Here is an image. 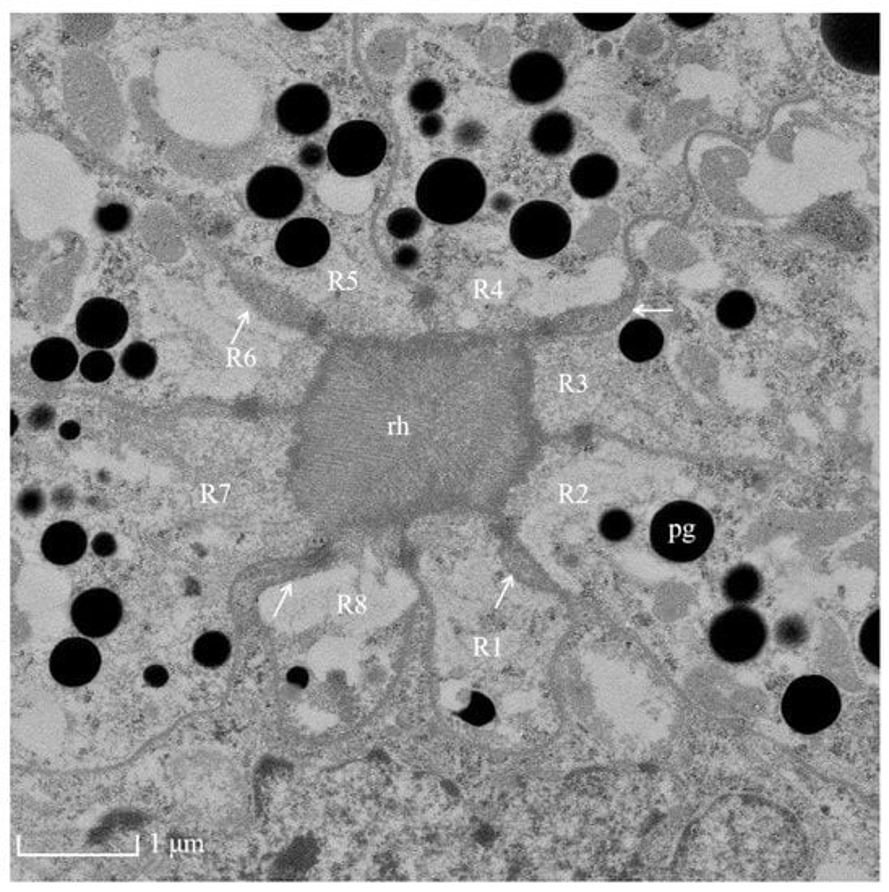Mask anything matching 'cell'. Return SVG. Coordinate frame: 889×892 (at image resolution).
<instances>
[{
	"label": "cell",
	"mask_w": 889,
	"mask_h": 892,
	"mask_svg": "<svg viewBox=\"0 0 889 892\" xmlns=\"http://www.w3.org/2000/svg\"><path fill=\"white\" fill-rule=\"evenodd\" d=\"M859 646L865 659L875 667H880V610H875L862 625Z\"/></svg>",
	"instance_id": "cell-26"
},
{
	"label": "cell",
	"mask_w": 889,
	"mask_h": 892,
	"mask_svg": "<svg viewBox=\"0 0 889 892\" xmlns=\"http://www.w3.org/2000/svg\"><path fill=\"white\" fill-rule=\"evenodd\" d=\"M761 586L763 583L758 570L752 565L742 563L727 573L722 591L727 601L742 605L755 601L756 597L760 596Z\"/></svg>",
	"instance_id": "cell-21"
},
{
	"label": "cell",
	"mask_w": 889,
	"mask_h": 892,
	"mask_svg": "<svg viewBox=\"0 0 889 892\" xmlns=\"http://www.w3.org/2000/svg\"><path fill=\"white\" fill-rule=\"evenodd\" d=\"M245 197L260 218H288L301 205L304 185L293 169L268 166L250 179Z\"/></svg>",
	"instance_id": "cell-9"
},
{
	"label": "cell",
	"mask_w": 889,
	"mask_h": 892,
	"mask_svg": "<svg viewBox=\"0 0 889 892\" xmlns=\"http://www.w3.org/2000/svg\"><path fill=\"white\" fill-rule=\"evenodd\" d=\"M143 677H145V682H147L148 685L155 688L166 685L169 678L168 672H166V669L161 667V665H151V667H148V669L145 670V675H143Z\"/></svg>",
	"instance_id": "cell-38"
},
{
	"label": "cell",
	"mask_w": 889,
	"mask_h": 892,
	"mask_svg": "<svg viewBox=\"0 0 889 892\" xmlns=\"http://www.w3.org/2000/svg\"><path fill=\"white\" fill-rule=\"evenodd\" d=\"M417 258H419V254H417V250L414 249V247H411V245L401 247L395 255L396 263L400 266H413L414 263L417 262Z\"/></svg>",
	"instance_id": "cell-39"
},
{
	"label": "cell",
	"mask_w": 889,
	"mask_h": 892,
	"mask_svg": "<svg viewBox=\"0 0 889 892\" xmlns=\"http://www.w3.org/2000/svg\"><path fill=\"white\" fill-rule=\"evenodd\" d=\"M96 223L99 228L106 232H119L127 228L130 223V210L121 203H111V205L99 208L96 213Z\"/></svg>",
	"instance_id": "cell-30"
},
{
	"label": "cell",
	"mask_w": 889,
	"mask_h": 892,
	"mask_svg": "<svg viewBox=\"0 0 889 892\" xmlns=\"http://www.w3.org/2000/svg\"><path fill=\"white\" fill-rule=\"evenodd\" d=\"M122 618L121 599L109 589H90L75 599L72 620L82 635L103 638L116 630Z\"/></svg>",
	"instance_id": "cell-14"
},
{
	"label": "cell",
	"mask_w": 889,
	"mask_h": 892,
	"mask_svg": "<svg viewBox=\"0 0 889 892\" xmlns=\"http://www.w3.org/2000/svg\"><path fill=\"white\" fill-rule=\"evenodd\" d=\"M456 142H460L464 146H474L481 142L484 130L481 125L471 122V130H468V124L461 125L460 129H456Z\"/></svg>",
	"instance_id": "cell-34"
},
{
	"label": "cell",
	"mask_w": 889,
	"mask_h": 892,
	"mask_svg": "<svg viewBox=\"0 0 889 892\" xmlns=\"http://www.w3.org/2000/svg\"><path fill=\"white\" fill-rule=\"evenodd\" d=\"M576 22L596 31V33H610L620 30L633 18V13H576Z\"/></svg>",
	"instance_id": "cell-27"
},
{
	"label": "cell",
	"mask_w": 889,
	"mask_h": 892,
	"mask_svg": "<svg viewBox=\"0 0 889 892\" xmlns=\"http://www.w3.org/2000/svg\"><path fill=\"white\" fill-rule=\"evenodd\" d=\"M575 137L572 119L565 112L557 111L539 117L529 135L534 150L549 158H557L572 150Z\"/></svg>",
	"instance_id": "cell-17"
},
{
	"label": "cell",
	"mask_w": 889,
	"mask_h": 892,
	"mask_svg": "<svg viewBox=\"0 0 889 892\" xmlns=\"http://www.w3.org/2000/svg\"><path fill=\"white\" fill-rule=\"evenodd\" d=\"M572 237V219L557 203L547 200L526 203L513 215L510 239L523 257L544 260L567 247Z\"/></svg>",
	"instance_id": "cell-4"
},
{
	"label": "cell",
	"mask_w": 889,
	"mask_h": 892,
	"mask_svg": "<svg viewBox=\"0 0 889 892\" xmlns=\"http://www.w3.org/2000/svg\"><path fill=\"white\" fill-rule=\"evenodd\" d=\"M713 539V516L692 502H672L662 507L649 528L654 552L674 563L695 562L708 552Z\"/></svg>",
	"instance_id": "cell-2"
},
{
	"label": "cell",
	"mask_w": 889,
	"mask_h": 892,
	"mask_svg": "<svg viewBox=\"0 0 889 892\" xmlns=\"http://www.w3.org/2000/svg\"><path fill=\"white\" fill-rule=\"evenodd\" d=\"M114 359L106 351H93L80 364V372L88 382H106L114 372Z\"/></svg>",
	"instance_id": "cell-28"
},
{
	"label": "cell",
	"mask_w": 889,
	"mask_h": 892,
	"mask_svg": "<svg viewBox=\"0 0 889 892\" xmlns=\"http://www.w3.org/2000/svg\"><path fill=\"white\" fill-rule=\"evenodd\" d=\"M508 86L520 103L529 106L546 104L563 90L565 69L549 52L529 51L513 62L508 73Z\"/></svg>",
	"instance_id": "cell-8"
},
{
	"label": "cell",
	"mask_w": 889,
	"mask_h": 892,
	"mask_svg": "<svg viewBox=\"0 0 889 892\" xmlns=\"http://www.w3.org/2000/svg\"><path fill=\"white\" fill-rule=\"evenodd\" d=\"M229 654H231V643L220 631H210L195 641V661L207 669L221 667L228 661Z\"/></svg>",
	"instance_id": "cell-22"
},
{
	"label": "cell",
	"mask_w": 889,
	"mask_h": 892,
	"mask_svg": "<svg viewBox=\"0 0 889 892\" xmlns=\"http://www.w3.org/2000/svg\"><path fill=\"white\" fill-rule=\"evenodd\" d=\"M51 675L64 687H83L98 675L101 654L91 641L69 638L52 651Z\"/></svg>",
	"instance_id": "cell-13"
},
{
	"label": "cell",
	"mask_w": 889,
	"mask_h": 892,
	"mask_svg": "<svg viewBox=\"0 0 889 892\" xmlns=\"http://www.w3.org/2000/svg\"><path fill=\"white\" fill-rule=\"evenodd\" d=\"M670 18L675 25L680 26L683 30H698L701 26L713 18L711 13H670Z\"/></svg>",
	"instance_id": "cell-33"
},
{
	"label": "cell",
	"mask_w": 889,
	"mask_h": 892,
	"mask_svg": "<svg viewBox=\"0 0 889 892\" xmlns=\"http://www.w3.org/2000/svg\"><path fill=\"white\" fill-rule=\"evenodd\" d=\"M768 628L756 610L735 605L714 617L709 643L714 654L729 664L752 661L765 648Z\"/></svg>",
	"instance_id": "cell-7"
},
{
	"label": "cell",
	"mask_w": 889,
	"mask_h": 892,
	"mask_svg": "<svg viewBox=\"0 0 889 892\" xmlns=\"http://www.w3.org/2000/svg\"><path fill=\"white\" fill-rule=\"evenodd\" d=\"M129 328V314L121 302L95 297L83 304L77 315V336L90 348H114Z\"/></svg>",
	"instance_id": "cell-11"
},
{
	"label": "cell",
	"mask_w": 889,
	"mask_h": 892,
	"mask_svg": "<svg viewBox=\"0 0 889 892\" xmlns=\"http://www.w3.org/2000/svg\"><path fill=\"white\" fill-rule=\"evenodd\" d=\"M486 179L468 159L435 161L417 182L416 202L434 223L455 226L479 213L486 200Z\"/></svg>",
	"instance_id": "cell-1"
},
{
	"label": "cell",
	"mask_w": 889,
	"mask_h": 892,
	"mask_svg": "<svg viewBox=\"0 0 889 892\" xmlns=\"http://www.w3.org/2000/svg\"><path fill=\"white\" fill-rule=\"evenodd\" d=\"M122 369L125 374L135 380H145L155 372L156 364H158V354L150 344L138 343L130 344L125 349L121 359Z\"/></svg>",
	"instance_id": "cell-23"
},
{
	"label": "cell",
	"mask_w": 889,
	"mask_h": 892,
	"mask_svg": "<svg viewBox=\"0 0 889 892\" xmlns=\"http://www.w3.org/2000/svg\"><path fill=\"white\" fill-rule=\"evenodd\" d=\"M323 158H325V151L315 143L305 145L299 153V161L305 168H317L322 164Z\"/></svg>",
	"instance_id": "cell-35"
},
{
	"label": "cell",
	"mask_w": 889,
	"mask_h": 892,
	"mask_svg": "<svg viewBox=\"0 0 889 892\" xmlns=\"http://www.w3.org/2000/svg\"><path fill=\"white\" fill-rule=\"evenodd\" d=\"M387 228L391 236L400 241L413 239L422 228V218L413 208H400L393 211L387 219Z\"/></svg>",
	"instance_id": "cell-25"
},
{
	"label": "cell",
	"mask_w": 889,
	"mask_h": 892,
	"mask_svg": "<svg viewBox=\"0 0 889 892\" xmlns=\"http://www.w3.org/2000/svg\"><path fill=\"white\" fill-rule=\"evenodd\" d=\"M821 38L842 67L865 75L881 69L880 13H825Z\"/></svg>",
	"instance_id": "cell-3"
},
{
	"label": "cell",
	"mask_w": 889,
	"mask_h": 892,
	"mask_svg": "<svg viewBox=\"0 0 889 892\" xmlns=\"http://www.w3.org/2000/svg\"><path fill=\"white\" fill-rule=\"evenodd\" d=\"M807 636V627L799 617H787L779 623V643L786 644V646H797V644L805 643Z\"/></svg>",
	"instance_id": "cell-32"
},
{
	"label": "cell",
	"mask_w": 889,
	"mask_h": 892,
	"mask_svg": "<svg viewBox=\"0 0 889 892\" xmlns=\"http://www.w3.org/2000/svg\"><path fill=\"white\" fill-rule=\"evenodd\" d=\"M619 181V166L614 159L601 153L583 156L576 161L570 174V184L576 195L586 200L607 197Z\"/></svg>",
	"instance_id": "cell-15"
},
{
	"label": "cell",
	"mask_w": 889,
	"mask_h": 892,
	"mask_svg": "<svg viewBox=\"0 0 889 892\" xmlns=\"http://www.w3.org/2000/svg\"><path fill=\"white\" fill-rule=\"evenodd\" d=\"M327 155L331 168L341 176H367L385 159L387 137L372 122H346L331 135Z\"/></svg>",
	"instance_id": "cell-6"
},
{
	"label": "cell",
	"mask_w": 889,
	"mask_h": 892,
	"mask_svg": "<svg viewBox=\"0 0 889 892\" xmlns=\"http://www.w3.org/2000/svg\"><path fill=\"white\" fill-rule=\"evenodd\" d=\"M443 127H445V122H443V117L439 116V114H427L422 119L421 124H419V130L426 138L439 137L440 133L443 132Z\"/></svg>",
	"instance_id": "cell-36"
},
{
	"label": "cell",
	"mask_w": 889,
	"mask_h": 892,
	"mask_svg": "<svg viewBox=\"0 0 889 892\" xmlns=\"http://www.w3.org/2000/svg\"><path fill=\"white\" fill-rule=\"evenodd\" d=\"M782 717L797 734L813 735L828 729L841 712V695L821 675H805L789 685L782 696Z\"/></svg>",
	"instance_id": "cell-5"
},
{
	"label": "cell",
	"mask_w": 889,
	"mask_h": 892,
	"mask_svg": "<svg viewBox=\"0 0 889 892\" xmlns=\"http://www.w3.org/2000/svg\"><path fill=\"white\" fill-rule=\"evenodd\" d=\"M331 15L328 13H281L280 20L284 25L294 31H309L322 28L325 23L330 22Z\"/></svg>",
	"instance_id": "cell-31"
},
{
	"label": "cell",
	"mask_w": 889,
	"mask_h": 892,
	"mask_svg": "<svg viewBox=\"0 0 889 892\" xmlns=\"http://www.w3.org/2000/svg\"><path fill=\"white\" fill-rule=\"evenodd\" d=\"M78 352L65 338L44 339L31 354V369L44 382H62L77 369Z\"/></svg>",
	"instance_id": "cell-16"
},
{
	"label": "cell",
	"mask_w": 889,
	"mask_h": 892,
	"mask_svg": "<svg viewBox=\"0 0 889 892\" xmlns=\"http://www.w3.org/2000/svg\"><path fill=\"white\" fill-rule=\"evenodd\" d=\"M327 93L312 83H299L284 91L276 103V121L284 132L304 137L322 130L330 119Z\"/></svg>",
	"instance_id": "cell-10"
},
{
	"label": "cell",
	"mask_w": 889,
	"mask_h": 892,
	"mask_svg": "<svg viewBox=\"0 0 889 892\" xmlns=\"http://www.w3.org/2000/svg\"><path fill=\"white\" fill-rule=\"evenodd\" d=\"M327 226L314 218H297L284 224L276 237V254L286 265L307 268L320 262L330 249Z\"/></svg>",
	"instance_id": "cell-12"
},
{
	"label": "cell",
	"mask_w": 889,
	"mask_h": 892,
	"mask_svg": "<svg viewBox=\"0 0 889 892\" xmlns=\"http://www.w3.org/2000/svg\"><path fill=\"white\" fill-rule=\"evenodd\" d=\"M78 434H80V425L77 422H65L61 427V435L67 438V440H74V438L78 437Z\"/></svg>",
	"instance_id": "cell-40"
},
{
	"label": "cell",
	"mask_w": 889,
	"mask_h": 892,
	"mask_svg": "<svg viewBox=\"0 0 889 892\" xmlns=\"http://www.w3.org/2000/svg\"><path fill=\"white\" fill-rule=\"evenodd\" d=\"M116 541H114V537L111 534H106V532H101L98 536L95 537V541H93V550H95V554L99 555V557H109V555L114 554L116 552Z\"/></svg>",
	"instance_id": "cell-37"
},
{
	"label": "cell",
	"mask_w": 889,
	"mask_h": 892,
	"mask_svg": "<svg viewBox=\"0 0 889 892\" xmlns=\"http://www.w3.org/2000/svg\"><path fill=\"white\" fill-rule=\"evenodd\" d=\"M619 346L628 361L641 364L653 361L661 354L664 348V335L656 323L646 318H638L623 326Z\"/></svg>",
	"instance_id": "cell-19"
},
{
	"label": "cell",
	"mask_w": 889,
	"mask_h": 892,
	"mask_svg": "<svg viewBox=\"0 0 889 892\" xmlns=\"http://www.w3.org/2000/svg\"><path fill=\"white\" fill-rule=\"evenodd\" d=\"M755 315V299L745 291L727 292L716 307L718 322L727 330H743L753 322Z\"/></svg>",
	"instance_id": "cell-20"
},
{
	"label": "cell",
	"mask_w": 889,
	"mask_h": 892,
	"mask_svg": "<svg viewBox=\"0 0 889 892\" xmlns=\"http://www.w3.org/2000/svg\"><path fill=\"white\" fill-rule=\"evenodd\" d=\"M86 534L82 526L72 521L52 524L44 532L41 550L54 565H72L83 557L86 550Z\"/></svg>",
	"instance_id": "cell-18"
},
{
	"label": "cell",
	"mask_w": 889,
	"mask_h": 892,
	"mask_svg": "<svg viewBox=\"0 0 889 892\" xmlns=\"http://www.w3.org/2000/svg\"><path fill=\"white\" fill-rule=\"evenodd\" d=\"M408 103L419 114H435L445 103V90L437 80H421L411 86Z\"/></svg>",
	"instance_id": "cell-24"
},
{
	"label": "cell",
	"mask_w": 889,
	"mask_h": 892,
	"mask_svg": "<svg viewBox=\"0 0 889 892\" xmlns=\"http://www.w3.org/2000/svg\"><path fill=\"white\" fill-rule=\"evenodd\" d=\"M599 529L607 541H625L633 531L632 516L623 510L607 511L606 515L602 516Z\"/></svg>",
	"instance_id": "cell-29"
}]
</instances>
